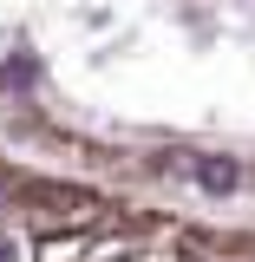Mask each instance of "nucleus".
Returning a JSON list of instances; mask_svg holds the SVG:
<instances>
[{
	"mask_svg": "<svg viewBox=\"0 0 255 262\" xmlns=\"http://www.w3.org/2000/svg\"><path fill=\"white\" fill-rule=\"evenodd\" d=\"M7 203H13V184H7V177H0V210H7Z\"/></svg>",
	"mask_w": 255,
	"mask_h": 262,
	"instance_id": "obj_1",
	"label": "nucleus"
}]
</instances>
